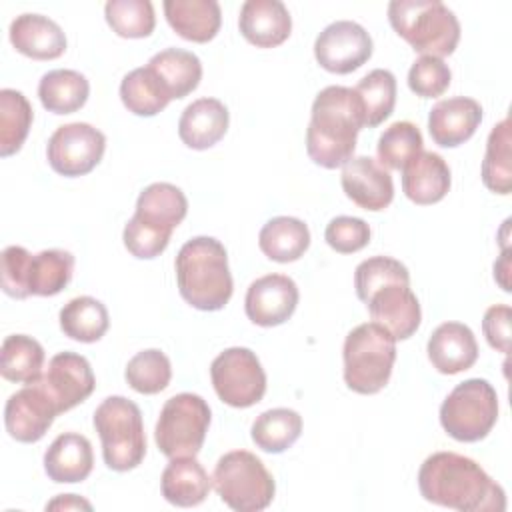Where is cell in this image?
I'll return each mask as SVG.
<instances>
[{"label":"cell","mask_w":512,"mask_h":512,"mask_svg":"<svg viewBox=\"0 0 512 512\" xmlns=\"http://www.w3.org/2000/svg\"><path fill=\"white\" fill-rule=\"evenodd\" d=\"M418 488L424 500L460 512L506 510L504 488L484 468L456 452H434L418 470Z\"/></svg>","instance_id":"cell-1"},{"label":"cell","mask_w":512,"mask_h":512,"mask_svg":"<svg viewBox=\"0 0 512 512\" xmlns=\"http://www.w3.org/2000/svg\"><path fill=\"white\" fill-rule=\"evenodd\" d=\"M364 128V112L354 88L326 86L312 102V118L306 130V152L322 168L344 166L356 148V136Z\"/></svg>","instance_id":"cell-2"},{"label":"cell","mask_w":512,"mask_h":512,"mask_svg":"<svg viewBox=\"0 0 512 512\" xmlns=\"http://www.w3.org/2000/svg\"><path fill=\"white\" fill-rule=\"evenodd\" d=\"M176 282L180 296L192 308L222 310L234 290L224 244L212 236L188 240L176 256Z\"/></svg>","instance_id":"cell-3"},{"label":"cell","mask_w":512,"mask_h":512,"mask_svg":"<svg viewBox=\"0 0 512 512\" xmlns=\"http://www.w3.org/2000/svg\"><path fill=\"white\" fill-rule=\"evenodd\" d=\"M186 212L188 200L178 186L170 182L146 186L136 200L134 216L122 232L126 250L140 260L160 256L170 242L172 230L184 220Z\"/></svg>","instance_id":"cell-4"},{"label":"cell","mask_w":512,"mask_h":512,"mask_svg":"<svg viewBox=\"0 0 512 512\" xmlns=\"http://www.w3.org/2000/svg\"><path fill=\"white\" fill-rule=\"evenodd\" d=\"M394 32L422 56H450L460 40V22L438 0H394L388 4Z\"/></svg>","instance_id":"cell-5"},{"label":"cell","mask_w":512,"mask_h":512,"mask_svg":"<svg viewBox=\"0 0 512 512\" xmlns=\"http://www.w3.org/2000/svg\"><path fill=\"white\" fill-rule=\"evenodd\" d=\"M344 382L352 392L376 394L392 374L396 338L376 322H366L348 332L342 348Z\"/></svg>","instance_id":"cell-6"},{"label":"cell","mask_w":512,"mask_h":512,"mask_svg":"<svg viewBox=\"0 0 512 512\" xmlns=\"http://www.w3.org/2000/svg\"><path fill=\"white\" fill-rule=\"evenodd\" d=\"M94 428L102 442V458L110 470L128 472L146 454L140 408L124 396H108L94 410Z\"/></svg>","instance_id":"cell-7"},{"label":"cell","mask_w":512,"mask_h":512,"mask_svg":"<svg viewBox=\"0 0 512 512\" xmlns=\"http://www.w3.org/2000/svg\"><path fill=\"white\" fill-rule=\"evenodd\" d=\"M220 500L236 512H258L274 500L276 484L262 460L248 450L224 454L212 474Z\"/></svg>","instance_id":"cell-8"},{"label":"cell","mask_w":512,"mask_h":512,"mask_svg":"<svg viewBox=\"0 0 512 512\" xmlns=\"http://www.w3.org/2000/svg\"><path fill=\"white\" fill-rule=\"evenodd\" d=\"M498 420V394L484 378L460 382L440 406V424L458 442H478Z\"/></svg>","instance_id":"cell-9"},{"label":"cell","mask_w":512,"mask_h":512,"mask_svg":"<svg viewBox=\"0 0 512 512\" xmlns=\"http://www.w3.org/2000/svg\"><path fill=\"white\" fill-rule=\"evenodd\" d=\"M210 426L208 402L192 392L168 398L160 410L154 440L166 458H192L200 452Z\"/></svg>","instance_id":"cell-10"},{"label":"cell","mask_w":512,"mask_h":512,"mask_svg":"<svg viewBox=\"0 0 512 512\" xmlns=\"http://www.w3.org/2000/svg\"><path fill=\"white\" fill-rule=\"evenodd\" d=\"M210 378L218 398L232 408H250L266 392V372L250 348L232 346L210 364Z\"/></svg>","instance_id":"cell-11"},{"label":"cell","mask_w":512,"mask_h":512,"mask_svg":"<svg viewBox=\"0 0 512 512\" xmlns=\"http://www.w3.org/2000/svg\"><path fill=\"white\" fill-rule=\"evenodd\" d=\"M106 150V136L86 122L58 126L46 146L48 164L54 172L76 178L92 172Z\"/></svg>","instance_id":"cell-12"},{"label":"cell","mask_w":512,"mask_h":512,"mask_svg":"<svg viewBox=\"0 0 512 512\" xmlns=\"http://www.w3.org/2000/svg\"><path fill=\"white\" fill-rule=\"evenodd\" d=\"M314 56L324 70L350 74L372 56V38L358 22L336 20L318 34Z\"/></svg>","instance_id":"cell-13"},{"label":"cell","mask_w":512,"mask_h":512,"mask_svg":"<svg viewBox=\"0 0 512 512\" xmlns=\"http://www.w3.org/2000/svg\"><path fill=\"white\" fill-rule=\"evenodd\" d=\"M58 414L52 398L38 382H34L26 384L6 400L4 426L16 442L32 444L48 432Z\"/></svg>","instance_id":"cell-14"},{"label":"cell","mask_w":512,"mask_h":512,"mask_svg":"<svg viewBox=\"0 0 512 512\" xmlns=\"http://www.w3.org/2000/svg\"><path fill=\"white\" fill-rule=\"evenodd\" d=\"M38 384L46 390L62 414L84 402L94 392L96 378L90 362L82 354L58 352L50 358Z\"/></svg>","instance_id":"cell-15"},{"label":"cell","mask_w":512,"mask_h":512,"mask_svg":"<svg viewBox=\"0 0 512 512\" xmlns=\"http://www.w3.org/2000/svg\"><path fill=\"white\" fill-rule=\"evenodd\" d=\"M298 286L284 274H266L256 278L244 298V310L250 322L272 328L284 324L298 306Z\"/></svg>","instance_id":"cell-16"},{"label":"cell","mask_w":512,"mask_h":512,"mask_svg":"<svg viewBox=\"0 0 512 512\" xmlns=\"http://www.w3.org/2000/svg\"><path fill=\"white\" fill-rule=\"evenodd\" d=\"M342 190L362 210H384L394 198L390 172L370 156H352L342 166Z\"/></svg>","instance_id":"cell-17"},{"label":"cell","mask_w":512,"mask_h":512,"mask_svg":"<svg viewBox=\"0 0 512 512\" xmlns=\"http://www.w3.org/2000/svg\"><path fill=\"white\" fill-rule=\"evenodd\" d=\"M376 324L386 328L396 340L410 338L422 320L420 304L410 284L392 282L378 288L366 302Z\"/></svg>","instance_id":"cell-18"},{"label":"cell","mask_w":512,"mask_h":512,"mask_svg":"<svg viewBox=\"0 0 512 512\" xmlns=\"http://www.w3.org/2000/svg\"><path fill=\"white\" fill-rule=\"evenodd\" d=\"M482 122V106L466 96L440 100L428 114V132L442 148L464 144Z\"/></svg>","instance_id":"cell-19"},{"label":"cell","mask_w":512,"mask_h":512,"mask_svg":"<svg viewBox=\"0 0 512 512\" xmlns=\"http://www.w3.org/2000/svg\"><path fill=\"white\" fill-rule=\"evenodd\" d=\"M238 28L256 48H274L290 36L292 18L280 0H246L240 8Z\"/></svg>","instance_id":"cell-20"},{"label":"cell","mask_w":512,"mask_h":512,"mask_svg":"<svg viewBox=\"0 0 512 512\" xmlns=\"http://www.w3.org/2000/svg\"><path fill=\"white\" fill-rule=\"evenodd\" d=\"M426 352L440 374H458L478 360V342L466 324L444 322L428 338Z\"/></svg>","instance_id":"cell-21"},{"label":"cell","mask_w":512,"mask_h":512,"mask_svg":"<svg viewBox=\"0 0 512 512\" xmlns=\"http://www.w3.org/2000/svg\"><path fill=\"white\" fill-rule=\"evenodd\" d=\"M228 108L216 98H198L188 104L178 120V136L192 150H208L228 130Z\"/></svg>","instance_id":"cell-22"},{"label":"cell","mask_w":512,"mask_h":512,"mask_svg":"<svg viewBox=\"0 0 512 512\" xmlns=\"http://www.w3.org/2000/svg\"><path fill=\"white\" fill-rule=\"evenodd\" d=\"M12 46L34 60H54L66 50L64 30L42 14H20L10 24Z\"/></svg>","instance_id":"cell-23"},{"label":"cell","mask_w":512,"mask_h":512,"mask_svg":"<svg viewBox=\"0 0 512 512\" xmlns=\"http://www.w3.org/2000/svg\"><path fill=\"white\" fill-rule=\"evenodd\" d=\"M402 190L420 206L440 202L450 190V168L436 152L422 150L402 168Z\"/></svg>","instance_id":"cell-24"},{"label":"cell","mask_w":512,"mask_h":512,"mask_svg":"<svg viewBox=\"0 0 512 512\" xmlns=\"http://www.w3.org/2000/svg\"><path fill=\"white\" fill-rule=\"evenodd\" d=\"M92 466V444L78 432H64L56 436L44 454V470L48 478L58 484H76L86 480Z\"/></svg>","instance_id":"cell-25"},{"label":"cell","mask_w":512,"mask_h":512,"mask_svg":"<svg viewBox=\"0 0 512 512\" xmlns=\"http://www.w3.org/2000/svg\"><path fill=\"white\" fill-rule=\"evenodd\" d=\"M160 488L166 502L180 508H190L206 500L212 488V478L196 456L170 458V464L162 472Z\"/></svg>","instance_id":"cell-26"},{"label":"cell","mask_w":512,"mask_h":512,"mask_svg":"<svg viewBox=\"0 0 512 512\" xmlns=\"http://www.w3.org/2000/svg\"><path fill=\"white\" fill-rule=\"evenodd\" d=\"M164 14L178 36L200 44L212 40L222 24L216 0H166Z\"/></svg>","instance_id":"cell-27"},{"label":"cell","mask_w":512,"mask_h":512,"mask_svg":"<svg viewBox=\"0 0 512 512\" xmlns=\"http://www.w3.org/2000/svg\"><path fill=\"white\" fill-rule=\"evenodd\" d=\"M146 66L170 100L188 96L198 88L202 78L200 58L194 52L182 48H166L154 54Z\"/></svg>","instance_id":"cell-28"},{"label":"cell","mask_w":512,"mask_h":512,"mask_svg":"<svg viewBox=\"0 0 512 512\" xmlns=\"http://www.w3.org/2000/svg\"><path fill=\"white\" fill-rule=\"evenodd\" d=\"M258 246L270 260L288 264L298 260L308 250L310 230L300 218L276 216L262 226Z\"/></svg>","instance_id":"cell-29"},{"label":"cell","mask_w":512,"mask_h":512,"mask_svg":"<svg viewBox=\"0 0 512 512\" xmlns=\"http://www.w3.org/2000/svg\"><path fill=\"white\" fill-rule=\"evenodd\" d=\"M90 94V84L84 74L68 68L50 70L40 78L38 98L52 114H72L80 110Z\"/></svg>","instance_id":"cell-30"},{"label":"cell","mask_w":512,"mask_h":512,"mask_svg":"<svg viewBox=\"0 0 512 512\" xmlns=\"http://www.w3.org/2000/svg\"><path fill=\"white\" fill-rule=\"evenodd\" d=\"M44 348L38 340L26 334H10L0 350L2 378L18 384H34L42 378Z\"/></svg>","instance_id":"cell-31"},{"label":"cell","mask_w":512,"mask_h":512,"mask_svg":"<svg viewBox=\"0 0 512 512\" xmlns=\"http://www.w3.org/2000/svg\"><path fill=\"white\" fill-rule=\"evenodd\" d=\"M58 318L62 332L68 338L86 344L98 342L110 326L106 306L92 296L72 298L68 304H64Z\"/></svg>","instance_id":"cell-32"},{"label":"cell","mask_w":512,"mask_h":512,"mask_svg":"<svg viewBox=\"0 0 512 512\" xmlns=\"http://www.w3.org/2000/svg\"><path fill=\"white\" fill-rule=\"evenodd\" d=\"M250 434L260 450L280 454L300 438L302 416L292 408L266 410L254 420Z\"/></svg>","instance_id":"cell-33"},{"label":"cell","mask_w":512,"mask_h":512,"mask_svg":"<svg viewBox=\"0 0 512 512\" xmlns=\"http://www.w3.org/2000/svg\"><path fill=\"white\" fill-rule=\"evenodd\" d=\"M510 118L498 122L486 142V154L482 160V182L496 194H510L512 190V152H510Z\"/></svg>","instance_id":"cell-34"},{"label":"cell","mask_w":512,"mask_h":512,"mask_svg":"<svg viewBox=\"0 0 512 512\" xmlns=\"http://www.w3.org/2000/svg\"><path fill=\"white\" fill-rule=\"evenodd\" d=\"M74 274V256L66 250L50 248L32 256L28 290L30 296H56Z\"/></svg>","instance_id":"cell-35"},{"label":"cell","mask_w":512,"mask_h":512,"mask_svg":"<svg viewBox=\"0 0 512 512\" xmlns=\"http://www.w3.org/2000/svg\"><path fill=\"white\" fill-rule=\"evenodd\" d=\"M34 112L26 96L12 88L0 90V156L16 154L32 124Z\"/></svg>","instance_id":"cell-36"},{"label":"cell","mask_w":512,"mask_h":512,"mask_svg":"<svg viewBox=\"0 0 512 512\" xmlns=\"http://www.w3.org/2000/svg\"><path fill=\"white\" fill-rule=\"evenodd\" d=\"M364 112V126L376 128L394 110L396 104V78L390 70L376 68L368 72L354 88Z\"/></svg>","instance_id":"cell-37"},{"label":"cell","mask_w":512,"mask_h":512,"mask_svg":"<svg viewBox=\"0 0 512 512\" xmlns=\"http://www.w3.org/2000/svg\"><path fill=\"white\" fill-rule=\"evenodd\" d=\"M120 98L128 112L136 116H156L170 102L168 94L148 70V66L134 68L122 78Z\"/></svg>","instance_id":"cell-38"},{"label":"cell","mask_w":512,"mask_h":512,"mask_svg":"<svg viewBox=\"0 0 512 512\" xmlns=\"http://www.w3.org/2000/svg\"><path fill=\"white\" fill-rule=\"evenodd\" d=\"M422 134L416 124L400 120L390 124L378 138V162L390 170H402L414 156L422 152Z\"/></svg>","instance_id":"cell-39"},{"label":"cell","mask_w":512,"mask_h":512,"mask_svg":"<svg viewBox=\"0 0 512 512\" xmlns=\"http://www.w3.org/2000/svg\"><path fill=\"white\" fill-rule=\"evenodd\" d=\"M124 378L130 388L140 394H158L170 384L172 366L162 350L150 348L138 352L128 360Z\"/></svg>","instance_id":"cell-40"},{"label":"cell","mask_w":512,"mask_h":512,"mask_svg":"<svg viewBox=\"0 0 512 512\" xmlns=\"http://www.w3.org/2000/svg\"><path fill=\"white\" fill-rule=\"evenodd\" d=\"M104 16L108 26L122 38H146L156 26L150 0H108Z\"/></svg>","instance_id":"cell-41"},{"label":"cell","mask_w":512,"mask_h":512,"mask_svg":"<svg viewBox=\"0 0 512 512\" xmlns=\"http://www.w3.org/2000/svg\"><path fill=\"white\" fill-rule=\"evenodd\" d=\"M392 282L410 284V272L402 262H398L390 256H374L356 266L354 288H356L358 298L364 304L378 288L392 284Z\"/></svg>","instance_id":"cell-42"},{"label":"cell","mask_w":512,"mask_h":512,"mask_svg":"<svg viewBox=\"0 0 512 512\" xmlns=\"http://www.w3.org/2000/svg\"><path fill=\"white\" fill-rule=\"evenodd\" d=\"M452 72L442 58L420 56L408 70V88L420 98H436L450 86Z\"/></svg>","instance_id":"cell-43"},{"label":"cell","mask_w":512,"mask_h":512,"mask_svg":"<svg viewBox=\"0 0 512 512\" xmlns=\"http://www.w3.org/2000/svg\"><path fill=\"white\" fill-rule=\"evenodd\" d=\"M324 240L332 250L340 254H352L370 242V226L362 218L336 216L328 222Z\"/></svg>","instance_id":"cell-44"},{"label":"cell","mask_w":512,"mask_h":512,"mask_svg":"<svg viewBox=\"0 0 512 512\" xmlns=\"http://www.w3.org/2000/svg\"><path fill=\"white\" fill-rule=\"evenodd\" d=\"M32 254L22 246H8L2 252V290L16 298L24 300L30 296L28 274H30Z\"/></svg>","instance_id":"cell-45"},{"label":"cell","mask_w":512,"mask_h":512,"mask_svg":"<svg viewBox=\"0 0 512 512\" xmlns=\"http://www.w3.org/2000/svg\"><path fill=\"white\" fill-rule=\"evenodd\" d=\"M510 320L512 310L506 304L490 306L482 318V332L486 336V342L502 354L510 352Z\"/></svg>","instance_id":"cell-46"},{"label":"cell","mask_w":512,"mask_h":512,"mask_svg":"<svg viewBox=\"0 0 512 512\" xmlns=\"http://www.w3.org/2000/svg\"><path fill=\"white\" fill-rule=\"evenodd\" d=\"M92 510V504L76 494H60L46 504V510Z\"/></svg>","instance_id":"cell-47"},{"label":"cell","mask_w":512,"mask_h":512,"mask_svg":"<svg viewBox=\"0 0 512 512\" xmlns=\"http://www.w3.org/2000/svg\"><path fill=\"white\" fill-rule=\"evenodd\" d=\"M508 276H510V248L504 246L500 260L494 264V278H496V282L502 286L504 292H510V290H512Z\"/></svg>","instance_id":"cell-48"}]
</instances>
